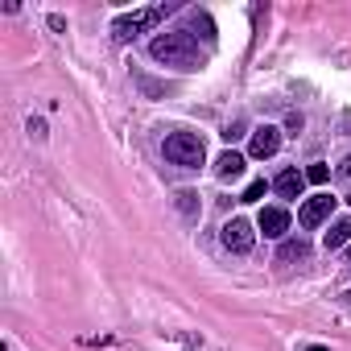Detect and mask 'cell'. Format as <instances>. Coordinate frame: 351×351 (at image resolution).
I'll list each match as a JSON object with an SVG mask.
<instances>
[{
	"label": "cell",
	"instance_id": "cell-1",
	"mask_svg": "<svg viewBox=\"0 0 351 351\" xmlns=\"http://www.w3.org/2000/svg\"><path fill=\"white\" fill-rule=\"evenodd\" d=\"M149 54H153L157 62L173 66V71H199V66H203V50H199V42H195L191 34H182V29L157 34V38L149 42Z\"/></svg>",
	"mask_w": 351,
	"mask_h": 351
},
{
	"label": "cell",
	"instance_id": "cell-2",
	"mask_svg": "<svg viewBox=\"0 0 351 351\" xmlns=\"http://www.w3.org/2000/svg\"><path fill=\"white\" fill-rule=\"evenodd\" d=\"M161 153H165V161H169V165H182V169H199V165H203V157H207V149H203V136H199V132H169V136H165V145H161Z\"/></svg>",
	"mask_w": 351,
	"mask_h": 351
},
{
	"label": "cell",
	"instance_id": "cell-3",
	"mask_svg": "<svg viewBox=\"0 0 351 351\" xmlns=\"http://www.w3.org/2000/svg\"><path fill=\"white\" fill-rule=\"evenodd\" d=\"M165 13H169V9H165V5H157V9H141V13L116 17V21H112V38H116V42H132L136 34H145L149 25H157Z\"/></svg>",
	"mask_w": 351,
	"mask_h": 351
},
{
	"label": "cell",
	"instance_id": "cell-4",
	"mask_svg": "<svg viewBox=\"0 0 351 351\" xmlns=\"http://www.w3.org/2000/svg\"><path fill=\"white\" fill-rule=\"evenodd\" d=\"M330 207H335V199H330V195H314V199H306V203L298 207V223H302L306 232H314L318 223H326V219H330Z\"/></svg>",
	"mask_w": 351,
	"mask_h": 351
},
{
	"label": "cell",
	"instance_id": "cell-5",
	"mask_svg": "<svg viewBox=\"0 0 351 351\" xmlns=\"http://www.w3.org/2000/svg\"><path fill=\"white\" fill-rule=\"evenodd\" d=\"M252 244H256V232H252V223L248 219H232L228 228H223V248L228 252H252Z\"/></svg>",
	"mask_w": 351,
	"mask_h": 351
},
{
	"label": "cell",
	"instance_id": "cell-6",
	"mask_svg": "<svg viewBox=\"0 0 351 351\" xmlns=\"http://www.w3.org/2000/svg\"><path fill=\"white\" fill-rule=\"evenodd\" d=\"M277 149H281V132H277L273 124H261V128L252 132V145H248V153L265 161V157H273Z\"/></svg>",
	"mask_w": 351,
	"mask_h": 351
},
{
	"label": "cell",
	"instance_id": "cell-7",
	"mask_svg": "<svg viewBox=\"0 0 351 351\" xmlns=\"http://www.w3.org/2000/svg\"><path fill=\"white\" fill-rule=\"evenodd\" d=\"M256 228H261L269 240H281V236L289 232V211H285V207H265L261 219H256Z\"/></svg>",
	"mask_w": 351,
	"mask_h": 351
},
{
	"label": "cell",
	"instance_id": "cell-8",
	"mask_svg": "<svg viewBox=\"0 0 351 351\" xmlns=\"http://www.w3.org/2000/svg\"><path fill=\"white\" fill-rule=\"evenodd\" d=\"M302 186H306V173H302V169H281L277 182H273V191H277L281 199H298Z\"/></svg>",
	"mask_w": 351,
	"mask_h": 351
},
{
	"label": "cell",
	"instance_id": "cell-9",
	"mask_svg": "<svg viewBox=\"0 0 351 351\" xmlns=\"http://www.w3.org/2000/svg\"><path fill=\"white\" fill-rule=\"evenodd\" d=\"M215 173H219V178H223V182H232V178H240V173H244V157L228 149V153H223V157L215 161Z\"/></svg>",
	"mask_w": 351,
	"mask_h": 351
},
{
	"label": "cell",
	"instance_id": "cell-10",
	"mask_svg": "<svg viewBox=\"0 0 351 351\" xmlns=\"http://www.w3.org/2000/svg\"><path fill=\"white\" fill-rule=\"evenodd\" d=\"M343 244H351V219H339V223L326 232V252H335V248H343Z\"/></svg>",
	"mask_w": 351,
	"mask_h": 351
},
{
	"label": "cell",
	"instance_id": "cell-11",
	"mask_svg": "<svg viewBox=\"0 0 351 351\" xmlns=\"http://www.w3.org/2000/svg\"><path fill=\"white\" fill-rule=\"evenodd\" d=\"M306 252H310V248H306L302 240H285V244H281V261H306Z\"/></svg>",
	"mask_w": 351,
	"mask_h": 351
},
{
	"label": "cell",
	"instance_id": "cell-12",
	"mask_svg": "<svg viewBox=\"0 0 351 351\" xmlns=\"http://www.w3.org/2000/svg\"><path fill=\"white\" fill-rule=\"evenodd\" d=\"M326 178H330V169H326V165H322V161H318V165H310V169H306V182H326Z\"/></svg>",
	"mask_w": 351,
	"mask_h": 351
},
{
	"label": "cell",
	"instance_id": "cell-13",
	"mask_svg": "<svg viewBox=\"0 0 351 351\" xmlns=\"http://www.w3.org/2000/svg\"><path fill=\"white\" fill-rule=\"evenodd\" d=\"M261 195H265V182H252V186H248V191H244V203H256V199H261Z\"/></svg>",
	"mask_w": 351,
	"mask_h": 351
},
{
	"label": "cell",
	"instance_id": "cell-14",
	"mask_svg": "<svg viewBox=\"0 0 351 351\" xmlns=\"http://www.w3.org/2000/svg\"><path fill=\"white\" fill-rule=\"evenodd\" d=\"M178 207H182L186 215H195V195H191V191H182V195H178Z\"/></svg>",
	"mask_w": 351,
	"mask_h": 351
},
{
	"label": "cell",
	"instance_id": "cell-15",
	"mask_svg": "<svg viewBox=\"0 0 351 351\" xmlns=\"http://www.w3.org/2000/svg\"><path fill=\"white\" fill-rule=\"evenodd\" d=\"M339 173H343V178H351V157H343V165H339Z\"/></svg>",
	"mask_w": 351,
	"mask_h": 351
},
{
	"label": "cell",
	"instance_id": "cell-16",
	"mask_svg": "<svg viewBox=\"0 0 351 351\" xmlns=\"http://www.w3.org/2000/svg\"><path fill=\"white\" fill-rule=\"evenodd\" d=\"M306 351H326V347H306Z\"/></svg>",
	"mask_w": 351,
	"mask_h": 351
},
{
	"label": "cell",
	"instance_id": "cell-17",
	"mask_svg": "<svg viewBox=\"0 0 351 351\" xmlns=\"http://www.w3.org/2000/svg\"><path fill=\"white\" fill-rule=\"evenodd\" d=\"M347 203H351V195H347Z\"/></svg>",
	"mask_w": 351,
	"mask_h": 351
}]
</instances>
